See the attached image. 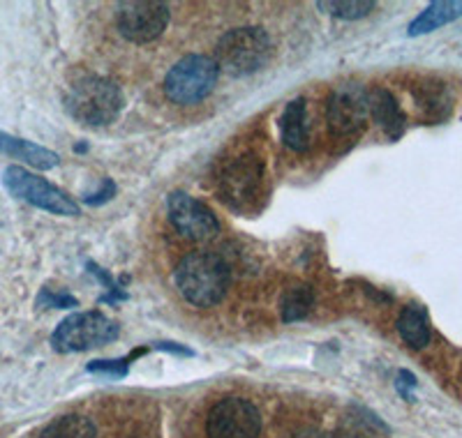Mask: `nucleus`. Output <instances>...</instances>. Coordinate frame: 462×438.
<instances>
[{
	"mask_svg": "<svg viewBox=\"0 0 462 438\" xmlns=\"http://www.w3.org/2000/svg\"><path fill=\"white\" fill-rule=\"evenodd\" d=\"M114 196H116V183L111 180V178H105V180L100 183V189L86 194L84 204L90 205V208H97V205L106 204V201H111Z\"/></svg>",
	"mask_w": 462,
	"mask_h": 438,
	"instance_id": "24",
	"label": "nucleus"
},
{
	"mask_svg": "<svg viewBox=\"0 0 462 438\" xmlns=\"http://www.w3.org/2000/svg\"><path fill=\"white\" fill-rule=\"evenodd\" d=\"M65 111L79 125H111L123 111V93L111 78L88 74L72 84L65 97Z\"/></svg>",
	"mask_w": 462,
	"mask_h": 438,
	"instance_id": "2",
	"label": "nucleus"
},
{
	"mask_svg": "<svg viewBox=\"0 0 462 438\" xmlns=\"http://www.w3.org/2000/svg\"><path fill=\"white\" fill-rule=\"evenodd\" d=\"M208 438H259L262 413L243 397H225L206 417Z\"/></svg>",
	"mask_w": 462,
	"mask_h": 438,
	"instance_id": "8",
	"label": "nucleus"
},
{
	"mask_svg": "<svg viewBox=\"0 0 462 438\" xmlns=\"http://www.w3.org/2000/svg\"><path fill=\"white\" fill-rule=\"evenodd\" d=\"M88 268H90V272H93V275L97 277V279H100L102 287H106V291H109V293H106V296L100 297V303L116 305V303H118V300H127V293L123 291V288L116 287L114 279H111V277H109V272L102 270V268H97V266H95V263H88Z\"/></svg>",
	"mask_w": 462,
	"mask_h": 438,
	"instance_id": "23",
	"label": "nucleus"
},
{
	"mask_svg": "<svg viewBox=\"0 0 462 438\" xmlns=\"http://www.w3.org/2000/svg\"><path fill=\"white\" fill-rule=\"evenodd\" d=\"M315 307V291L308 284H299L284 291L282 300H280V314H282L284 324H299Z\"/></svg>",
	"mask_w": 462,
	"mask_h": 438,
	"instance_id": "19",
	"label": "nucleus"
},
{
	"mask_svg": "<svg viewBox=\"0 0 462 438\" xmlns=\"http://www.w3.org/2000/svg\"><path fill=\"white\" fill-rule=\"evenodd\" d=\"M37 438H97V427L90 417L69 413L49 423Z\"/></svg>",
	"mask_w": 462,
	"mask_h": 438,
	"instance_id": "18",
	"label": "nucleus"
},
{
	"mask_svg": "<svg viewBox=\"0 0 462 438\" xmlns=\"http://www.w3.org/2000/svg\"><path fill=\"white\" fill-rule=\"evenodd\" d=\"M411 95H414V105L416 111L420 114V118L430 125L435 123L447 121L451 115L453 99L451 93H448V86L444 81H437V78H426L411 88Z\"/></svg>",
	"mask_w": 462,
	"mask_h": 438,
	"instance_id": "12",
	"label": "nucleus"
},
{
	"mask_svg": "<svg viewBox=\"0 0 462 438\" xmlns=\"http://www.w3.org/2000/svg\"><path fill=\"white\" fill-rule=\"evenodd\" d=\"M173 282L192 307L208 309L229 291L231 268L216 251H189L176 268Z\"/></svg>",
	"mask_w": 462,
	"mask_h": 438,
	"instance_id": "1",
	"label": "nucleus"
},
{
	"mask_svg": "<svg viewBox=\"0 0 462 438\" xmlns=\"http://www.w3.org/2000/svg\"><path fill=\"white\" fill-rule=\"evenodd\" d=\"M0 152L7 157H14V160H22L23 164L40 169V171H49V169H56L60 164V157L53 151L35 141H28V139L7 134V132H0Z\"/></svg>",
	"mask_w": 462,
	"mask_h": 438,
	"instance_id": "14",
	"label": "nucleus"
},
{
	"mask_svg": "<svg viewBox=\"0 0 462 438\" xmlns=\"http://www.w3.org/2000/svg\"><path fill=\"white\" fill-rule=\"evenodd\" d=\"M167 213L173 229L185 235L188 241L206 242L213 241L220 233V222H217L216 213L206 204H201L199 198L189 196L185 192L169 194Z\"/></svg>",
	"mask_w": 462,
	"mask_h": 438,
	"instance_id": "10",
	"label": "nucleus"
},
{
	"mask_svg": "<svg viewBox=\"0 0 462 438\" xmlns=\"http://www.w3.org/2000/svg\"><path fill=\"white\" fill-rule=\"evenodd\" d=\"M395 328H398L404 344L414 351H423L432 340L430 318H428V309L423 305L410 303L407 307H402Z\"/></svg>",
	"mask_w": 462,
	"mask_h": 438,
	"instance_id": "16",
	"label": "nucleus"
},
{
	"mask_svg": "<svg viewBox=\"0 0 462 438\" xmlns=\"http://www.w3.org/2000/svg\"><path fill=\"white\" fill-rule=\"evenodd\" d=\"M143 351H134L130 353L127 358H116V360H93L86 365V371L88 374H97V376H105V379H111V381H118V379H125L127 371H130V362L142 355Z\"/></svg>",
	"mask_w": 462,
	"mask_h": 438,
	"instance_id": "21",
	"label": "nucleus"
},
{
	"mask_svg": "<svg viewBox=\"0 0 462 438\" xmlns=\"http://www.w3.org/2000/svg\"><path fill=\"white\" fill-rule=\"evenodd\" d=\"M152 349L167 351V353H171V355H183V358H192V355H195V351L192 349H188V346H180V344H173V342H158V344L152 346Z\"/></svg>",
	"mask_w": 462,
	"mask_h": 438,
	"instance_id": "26",
	"label": "nucleus"
},
{
	"mask_svg": "<svg viewBox=\"0 0 462 438\" xmlns=\"http://www.w3.org/2000/svg\"><path fill=\"white\" fill-rule=\"evenodd\" d=\"M263 178V164L257 157L243 155L229 164L220 176L222 201L231 208H243L259 192Z\"/></svg>",
	"mask_w": 462,
	"mask_h": 438,
	"instance_id": "11",
	"label": "nucleus"
},
{
	"mask_svg": "<svg viewBox=\"0 0 462 438\" xmlns=\"http://www.w3.org/2000/svg\"><path fill=\"white\" fill-rule=\"evenodd\" d=\"M169 16L171 12L162 0H127L118 5L116 26L132 44H148L162 37L169 26Z\"/></svg>",
	"mask_w": 462,
	"mask_h": 438,
	"instance_id": "7",
	"label": "nucleus"
},
{
	"mask_svg": "<svg viewBox=\"0 0 462 438\" xmlns=\"http://www.w3.org/2000/svg\"><path fill=\"white\" fill-rule=\"evenodd\" d=\"M217 74L220 69L213 58L206 53H188L173 63L164 77V95L173 105H199L216 88Z\"/></svg>",
	"mask_w": 462,
	"mask_h": 438,
	"instance_id": "4",
	"label": "nucleus"
},
{
	"mask_svg": "<svg viewBox=\"0 0 462 438\" xmlns=\"http://www.w3.org/2000/svg\"><path fill=\"white\" fill-rule=\"evenodd\" d=\"M299 438H331V436H328V433H303V436Z\"/></svg>",
	"mask_w": 462,
	"mask_h": 438,
	"instance_id": "27",
	"label": "nucleus"
},
{
	"mask_svg": "<svg viewBox=\"0 0 462 438\" xmlns=\"http://www.w3.org/2000/svg\"><path fill=\"white\" fill-rule=\"evenodd\" d=\"M419 388V381L416 376L407 370L398 371V379H395V390L407 399V402H414V390Z\"/></svg>",
	"mask_w": 462,
	"mask_h": 438,
	"instance_id": "25",
	"label": "nucleus"
},
{
	"mask_svg": "<svg viewBox=\"0 0 462 438\" xmlns=\"http://www.w3.org/2000/svg\"><path fill=\"white\" fill-rule=\"evenodd\" d=\"M77 305H79L77 297L63 291H53V288H42L40 296H37V307L40 309H72L77 307Z\"/></svg>",
	"mask_w": 462,
	"mask_h": 438,
	"instance_id": "22",
	"label": "nucleus"
},
{
	"mask_svg": "<svg viewBox=\"0 0 462 438\" xmlns=\"http://www.w3.org/2000/svg\"><path fill=\"white\" fill-rule=\"evenodd\" d=\"M374 7H377L374 0H319L317 3V10L342 22H358L363 16H368Z\"/></svg>",
	"mask_w": 462,
	"mask_h": 438,
	"instance_id": "20",
	"label": "nucleus"
},
{
	"mask_svg": "<svg viewBox=\"0 0 462 438\" xmlns=\"http://www.w3.org/2000/svg\"><path fill=\"white\" fill-rule=\"evenodd\" d=\"M118 334L121 325L102 312H77L56 325L49 344L56 353H84L111 344L118 340Z\"/></svg>",
	"mask_w": 462,
	"mask_h": 438,
	"instance_id": "5",
	"label": "nucleus"
},
{
	"mask_svg": "<svg viewBox=\"0 0 462 438\" xmlns=\"http://www.w3.org/2000/svg\"><path fill=\"white\" fill-rule=\"evenodd\" d=\"M273 53V42L263 28L243 26L226 31L216 44V65L234 78L250 77L266 68Z\"/></svg>",
	"mask_w": 462,
	"mask_h": 438,
	"instance_id": "3",
	"label": "nucleus"
},
{
	"mask_svg": "<svg viewBox=\"0 0 462 438\" xmlns=\"http://www.w3.org/2000/svg\"><path fill=\"white\" fill-rule=\"evenodd\" d=\"M280 136L282 143L294 152H303L310 146V132H308V106L305 97L291 99L280 115Z\"/></svg>",
	"mask_w": 462,
	"mask_h": 438,
	"instance_id": "15",
	"label": "nucleus"
},
{
	"mask_svg": "<svg viewBox=\"0 0 462 438\" xmlns=\"http://www.w3.org/2000/svg\"><path fill=\"white\" fill-rule=\"evenodd\" d=\"M462 16V0H437V3H430L426 10L416 16L414 22L407 28V35L419 37L428 35V32L439 31L441 26H448L456 19Z\"/></svg>",
	"mask_w": 462,
	"mask_h": 438,
	"instance_id": "17",
	"label": "nucleus"
},
{
	"mask_svg": "<svg viewBox=\"0 0 462 438\" xmlns=\"http://www.w3.org/2000/svg\"><path fill=\"white\" fill-rule=\"evenodd\" d=\"M370 118L368 90L361 84H342L326 102V121L336 136H352L365 127Z\"/></svg>",
	"mask_w": 462,
	"mask_h": 438,
	"instance_id": "9",
	"label": "nucleus"
},
{
	"mask_svg": "<svg viewBox=\"0 0 462 438\" xmlns=\"http://www.w3.org/2000/svg\"><path fill=\"white\" fill-rule=\"evenodd\" d=\"M368 102L370 118L382 127L383 134L389 136L391 141H398L400 136L404 134V127H407V115L400 109L395 95L389 88L377 86V88L368 90Z\"/></svg>",
	"mask_w": 462,
	"mask_h": 438,
	"instance_id": "13",
	"label": "nucleus"
},
{
	"mask_svg": "<svg viewBox=\"0 0 462 438\" xmlns=\"http://www.w3.org/2000/svg\"><path fill=\"white\" fill-rule=\"evenodd\" d=\"M3 185L19 201H26L32 208L47 210L58 217H79L81 208L69 194L49 183L47 178L37 176L23 167H7L3 171Z\"/></svg>",
	"mask_w": 462,
	"mask_h": 438,
	"instance_id": "6",
	"label": "nucleus"
}]
</instances>
